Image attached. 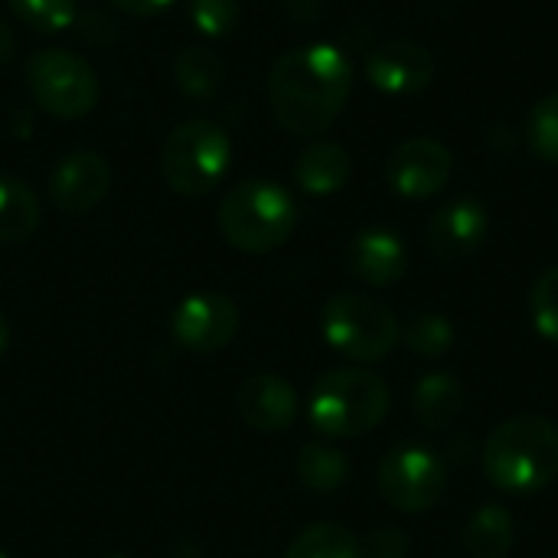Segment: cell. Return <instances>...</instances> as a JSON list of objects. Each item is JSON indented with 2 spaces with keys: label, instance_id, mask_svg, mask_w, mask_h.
I'll return each mask as SVG.
<instances>
[{
  "label": "cell",
  "instance_id": "d6a6232c",
  "mask_svg": "<svg viewBox=\"0 0 558 558\" xmlns=\"http://www.w3.org/2000/svg\"><path fill=\"white\" fill-rule=\"evenodd\" d=\"M0 558H7V553H3V549H0Z\"/></svg>",
  "mask_w": 558,
  "mask_h": 558
},
{
  "label": "cell",
  "instance_id": "5bb4252c",
  "mask_svg": "<svg viewBox=\"0 0 558 558\" xmlns=\"http://www.w3.org/2000/svg\"><path fill=\"white\" fill-rule=\"evenodd\" d=\"M298 392L288 379L275 373H252L235 389V412L239 418L265 435L288 432L298 418Z\"/></svg>",
  "mask_w": 558,
  "mask_h": 558
},
{
  "label": "cell",
  "instance_id": "603a6c76",
  "mask_svg": "<svg viewBox=\"0 0 558 558\" xmlns=\"http://www.w3.org/2000/svg\"><path fill=\"white\" fill-rule=\"evenodd\" d=\"M454 337H458L454 333V324L445 314H438V311L415 314L405 324V330H402V343L415 356H422V360H441V356H448L451 347H454Z\"/></svg>",
  "mask_w": 558,
  "mask_h": 558
},
{
  "label": "cell",
  "instance_id": "83f0119b",
  "mask_svg": "<svg viewBox=\"0 0 558 558\" xmlns=\"http://www.w3.org/2000/svg\"><path fill=\"white\" fill-rule=\"evenodd\" d=\"M412 549L409 536L396 526H379L366 536L363 543V558H405Z\"/></svg>",
  "mask_w": 558,
  "mask_h": 558
},
{
  "label": "cell",
  "instance_id": "5b68a950",
  "mask_svg": "<svg viewBox=\"0 0 558 558\" xmlns=\"http://www.w3.org/2000/svg\"><path fill=\"white\" fill-rule=\"evenodd\" d=\"M232 137L219 121L193 118L177 124L160 150V177L180 196H209L232 170Z\"/></svg>",
  "mask_w": 558,
  "mask_h": 558
},
{
  "label": "cell",
  "instance_id": "7c38bea8",
  "mask_svg": "<svg viewBox=\"0 0 558 558\" xmlns=\"http://www.w3.org/2000/svg\"><path fill=\"white\" fill-rule=\"evenodd\" d=\"M366 78L383 95H418L435 82V56L415 39L379 43L366 59Z\"/></svg>",
  "mask_w": 558,
  "mask_h": 558
},
{
  "label": "cell",
  "instance_id": "d6986e66",
  "mask_svg": "<svg viewBox=\"0 0 558 558\" xmlns=\"http://www.w3.org/2000/svg\"><path fill=\"white\" fill-rule=\"evenodd\" d=\"M464 553L471 558H507L517 543V520L500 504H484L464 523Z\"/></svg>",
  "mask_w": 558,
  "mask_h": 558
},
{
  "label": "cell",
  "instance_id": "484cf974",
  "mask_svg": "<svg viewBox=\"0 0 558 558\" xmlns=\"http://www.w3.org/2000/svg\"><path fill=\"white\" fill-rule=\"evenodd\" d=\"M530 317L539 337L558 347V265L546 268L530 288Z\"/></svg>",
  "mask_w": 558,
  "mask_h": 558
},
{
  "label": "cell",
  "instance_id": "3957f363",
  "mask_svg": "<svg viewBox=\"0 0 558 558\" xmlns=\"http://www.w3.org/2000/svg\"><path fill=\"white\" fill-rule=\"evenodd\" d=\"M392 392L383 376L369 369H330L307 399L311 425L327 438H363L389 415Z\"/></svg>",
  "mask_w": 558,
  "mask_h": 558
},
{
  "label": "cell",
  "instance_id": "1f68e13d",
  "mask_svg": "<svg viewBox=\"0 0 558 558\" xmlns=\"http://www.w3.org/2000/svg\"><path fill=\"white\" fill-rule=\"evenodd\" d=\"M105 558H131V556H105Z\"/></svg>",
  "mask_w": 558,
  "mask_h": 558
},
{
  "label": "cell",
  "instance_id": "f546056e",
  "mask_svg": "<svg viewBox=\"0 0 558 558\" xmlns=\"http://www.w3.org/2000/svg\"><path fill=\"white\" fill-rule=\"evenodd\" d=\"M13 52H16V36H13V29L0 20V65L10 62Z\"/></svg>",
  "mask_w": 558,
  "mask_h": 558
},
{
  "label": "cell",
  "instance_id": "277c9868",
  "mask_svg": "<svg viewBox=\"0 0 558 558\" xmlns=\"http://www.w3.org/2000/svg\"><path fill=\"white\" fill-rule=\"evenodd\" d=\"M298 226L294 196L275 180H242L219 203V229L226 242L245 255L281 248Z\"/></svg>",
  "mask_w": 558,
  "mask_h": 558
},
{
  "label": "cell",
  "instance_id": "ac0fdd59",
  "mask_svg": "<svg viewBox=\"0 0 558 558\" xmlns=\"http://www.w3.org/2000/svg\"><path fill=\"white\" fill-rule=\"evenodd\" d=\"M173 82L193 105H206L219 95L226 82V62L216 49L203 43L186 46L173 59Z\"/></svg>",
  "mask_w": 558,
  "mask_h": 558
},
{
  "label": "cell",
  "instance_id": "cb8c5ba5",
  "mask_svg": "<svg viewBox=\"0 0 558 558\" xmlns=\"http://www.w3.org/2000/svg\"><path fill=\"white\" fill-rule=\"evenodd\" d=\"M10 13L36 33H62L78 20V0H3Z\"/></svg>",
  "mask_w": 558,
  "mask_h": 558
},
{
  "label": "cell",
  "instance_id": "30bf717a",
  "mask_svg": "<svg viewBox=\"0 0 558 558\" xmlns=\"http://www.w3.org/2000/svg\"><path fill=\"white\" fill-rule=\"evenodd\" d=\"M454 154L435 137L402 141L386 160V183L405 199H428L451 183Z\"/></svg>",
  "mask_w": 558,
  "mask_h": 558
},
{
  "label": "cell",
  "instance_id": "9c48e42d",
  "mask_svg": "<svg viewBox=\"0 0 558 558\" xmlns=\"http://www.w3.org/2000/svg\"><path fill=\"white\" fill-rule=\"evenodd\" d=\"M239 307L219 291H196L173 307L170 333L190 353H219L239 333Z\"/></svg>",
  "mask_w": 558,
  "mask_h": 558
},
{
  "label": "cell",
  "instance_id": "f1b7e54d",
  "mask_svg": "<svg viewBox=\"0 0 558 558\" xmlns=\"http://www.w3.org/2000/svg\"><path fill=\"white\" fill-rule=\"evenodd\" d=\"M114 10L128 13V16H137V20H147V16H157L163 10H170L177 0H108Z\"/></svg>",
  "mask_w": 558,
  "mask_h": 558
},
{
  "label": "cell",
  "instance_id": "7402d4cb",
  "mask_svg": "<svg viewBox=\"0 0 558 558\" xmlns=\"http://www.w3.org/2000/svg\"><path fill=\"white\" fill-rule=\"evenodd\" d=\"M284 558H363V543L343 523H311L291 539Z\"/></svg>",
  "mask_w": 558,
  "mask_h": 558
},
{
  "label": "cell",
  "instance_id": "8fae6325",
  "mask_svg": "<svg viewBox=\"0 0 558 558\" xmlns=\"http://www.w3.org/2000/svg\"><path fill=\"white\" fill-rule=\"evenodd\" d=\"M108 190H111V167L101 154L88 147L62 154L49 173V199L59 213L69 216L92 213L95 206H101Z\"/></svg>",
  "mask_w": 558,
  "mask_h": 558
},
{
  "label": "cell",
  "instance_id": "ffe728a7",
  "mask_svg": "<svg viewBox=\"0 0 558 558\" xmlns=\"http://www.w3.org/2000/svg\"><path fill=\"white\" fill-rule=\"evenodd\" d=\"M43 222L39 196L13 173H0V245H20L36 235Z\"/></svg>",
  "mask_w": 558,
  "mask_h": 558
},
{
  "label": "cell",
  "instance_id": "ba28073f",
  "mask_svg": "<svg viewBox=\"0 0 558 558\" xmlns=\"http://www.w3.org/2000/svg\"><path fill=\"white\" fill-rule=\"evenodd\" d=\"M383 500L409 517L428 513L441 504L448 490V464L422 445H396L376 474Z\"/></svg>",
  "mask_w": 558,
  "mask_h": 558
},
{
  "label": "cell",
  "instance_id": "2e32d148",
  "mask_svg": "<svg viewBox=\"0 0 558 558\" xmlns=\"http://www.w3.org/2000/svg\"><path fill=\"white\" fill-rule=\"evenodd\" d=\"M350 177H353V157L343 144L333 141H314L294 160V183L311 196L340 193L350 183Z\"/></svg>",
  "mask_w": 558,
  "mask_h": 558
},
{
  "label": "cell",
  "instance_id": "9a60e30c",
  "mask_svg": "<svg viewBox=\"0 0 558 558\" xmlns=\"http://www.w3.org/2000/svg\"><path fill=\"white\" fill-rule=\"evenodd\" d=\"M350 268L369 288H392L409 271V248L392 229H363L350 242Z\"/></svg>",
  "mask_w": 558,
  "mask_h": 558
},
{
  "label": "cell",
  "instance_id": "4316f807",
  "mask_svg": "<svg viewBox=\"0 0 558 558\" xmlns=\"http://www.w3.org/2000/svg\"><path fill=\"white\" fill-rule=\"evenodd\" d=\"M186 13L196 33H203L206 39H226L229 33H235L242 7L239 0H186Z\"/></svg>",
  "mask_w": 558,
  "mask_h": 558
},
{
  "label": "cell",
  "instance_id": "d4e9b609",
  "mask_svg": "<svg viewBox=\"0 0 558 558\" xmlns=\"http://www.w3.org/2000/svg\"><path fill=\"white\" fill-rule=\"evenodd\" d=\"M526 141L546 163H558V92L543 95L526 118Z\"/></svg>",
  "mask_w": 558,
  "mask_h": 558
},
{
  "label": "cell",
  "instance_id": "52a82bcc",
  "mask_svg": "<svg viewBox=\"0 0 558 558\" xmlns=\"http://www.w3.org/2000/svg\"><path fill=\"white\" fill-rule=\"evenodd\" d=\"M324 340L350 363H379L402 340L399 317L376 298L360 291L333 294L320 311Z\"/></svg>",
  "mask_w": 558,
  "mask_h": 558
},
{
  "label": "cell",
  "instance_id": "4dcf8cb0",
  "mask_svg": "<svg viewBox=\"0 0 558 558\" xmlns=\"http://www.w3.org/2000/svg\"><path fill=\"white\" fill-rule=\"evenodd\" d=\"M7 343H10V324H7V317L0 311V356L7 353Z\"/></svg>",
  "mask_w": 558,
  "mask_h": 558
},
{
  "label": "cell",
  "instance_id": "8992f818",
  "mask_svg": "<svg viewBox=\"0 0 558 558\" xmlns=\"http://www.w3.org/2000/svg\"><path fill=\"white\" fill-rule=\"evenodd\" d=\"M23 85L33 105L59 121H78L95 111L101 82L92 62L65 46H39L26 56Z\"/></svg>",
  "mask_w": 558,
  "mask_h": 558
},
{
  "label": "cell",
  "instance_id": "4fadbf2b",
  "mask_svg": "<svg viewBox=\"0 0 558 558\" xmlns=\"http://www.w3.org/2000/svg\"><path fill=\"white\" fill-rule=\"evenodd\" d=\"M490 232V213L474 196L445 203L428 222V248L438 262H461L474 255Z\"/></svg>",
  "mask_w": 558,
  "mask_h": 558
},
{
  "label": "cell",
  "instance_id": "6da1fadb",
  "mask_svg": "<svg viewBox=\"0 0 558 558\" xmlns=\"http://www.w3.org/2000/svg\"><path fill=\"white\" fill-rule=\"evenodd\" d=\"M350 92L353 62L330 43H307L281 52L268 75L271 114L294 137H317L333 128Z\"/></svg>",
  "mask_w": 558,
  "mask_h": 558
},
{
  "label": "cell",
  "instance_id": "44dd1931",
  "mask_svg": "<svg viewBox=\"0 0 558 558\" xmlns=\"http://www.w3.org/2000/svg\"><path fill=\"white\" fill-rule=\"evenodd\" d=\"M294 471L307 490L337 494L350 477V458L327 441H307V445H301V451L294 458Z\"/></svg>",
  "mask_w": 558,
  "mask_h": 558
},
{
  "label": "cell",
  "instance_id": "7a4b0ae2",
  "mask_svg": "<svg viewBox=\"0 0 558 558\" xmlns=\"http://www.w3.org/2000/svg\"><path fill=\"white\" fill-rule=\"evenodd\" d=\"M484 474L497 490L539 494L558 481V425L546 415H513L484 445Z\"/></svg>",
  "mask_w": 558,
  "mask_h": 558
},
{
  "label": "cell",
  "instance_id": "e0dca14e",
  "mask_svg": "<svg viewBox=\"0 0 558 558\" xmlns=\"http://www.w3.org/2000/svg\"><path fill=\"white\" fill-rule=\"evenodd\" d=\"M464 409V383L454 373H428L412 392V412L422 428L448 432Z\"/></svg>",
  "mask_w": 558,
  "mask_h": 558
}]
</instances>
